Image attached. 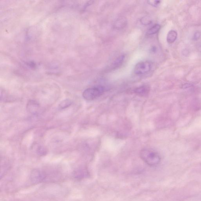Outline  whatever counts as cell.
<instances>
[{"instance_id":"cell-8","label":"cell","mask_w":201,"mask_h":201,"mask_svg":"<svg viewBox=\"0 0 201 201\" xmlns=\"http://www.w3.org/2000/svg\"><path fill=\"white\" fill-rule=\"evenodd\" d=\"M160 28L161 26L160 25L158 24H155L148 31H147V34L148 35H150L156 34V33L159 31L160 30Z\"/></svg>"},{"instance_id":"cell-2","label":"cell","mask_w":201,"mask_h":201,"mask_svg":"<svg viewBox=\"0 0 201 201\" xmlns=\"http://www.w3.org/2000/svg\"><path fill=\"white\" fill-rule=\"evenodd\" d=\"M104 92V88L101 87L89 88L84 92L83 96L86 100H93L101 96Z\"/></svg>"},{"instance_id":"cell-10","label":"cell","mask_w":201,"mask_h":201,"mask_svg":"<svg viewBox=\"0 0 201 201\" xmlns=\"http://www.w3.org/2000/svg\"><path fill=\"white\" fill-rule=\"evenodd\" d=\"M117 22H116V24L115 25L117 27V28H121L123 27H124V26L125 25V20L123 19H120V20L118 21Z\"/></svg>"},{"instance_id":"cell-12","label":"cell","mask_w":201,"mask_h":201,"mask_svg":"<svg viewBox=\"0 0 201 201\" xmlns=\"http://www.w3.org/2000/svg\"><path fill=\"white\" fill-rule=\"evenodd\" d=\"M146 18H144V17L143 18V19H141V23L144 25L149 24L150 23H151V21L149 18H147V17H146Z\"/></svg>"},{"instance_id":"cell-15","label":"cell","mask_w":201,"mask_h":201,"mask_svg":"<svg viewBox=\"0 0 201 201\" xmlns=\"http://www.w3.org/2000/svg\"><path fill=\"white\" fill-rule=\"evenodd\" d=\"M200 50H201V47H200Z\"/></svg>"},{"instance_id":"cell-3","label":"cell","mask_w":201,"mask_h":201,"mask_svg":"<svg viewBox=\"0 0 201 201\" xmlns=\"http://www.w3.org/2000/svg\"><path fill=\"white\" fill-rule=\"evenodd\" d=\"M151 68L152 65L150 62L142 61L136 64L134 72L137 75H142L149 72Z\"/></svg>"},{"instance_id":"cell-4","label":"cell","mask_w":201,"mask_h":201,"mask_svg":"<svg viewBox=\"0 0 201 201\" xmlns=\"http://www.w3.org/2000/svg\"><path fill=\"white\" fill-rule=\"evenodd\" d=\"M150 90L149 87L147 85H144L136 88L134 90V92L139 96L145 97L148 95Z\"/></svg>"},{"instance_id":"cell-9","label":"cell","mask_w":201,"mask_h":201,"mask_svg":"<svg viewBox=\"0 0 201 201\" xmlns=\"http://www.w3.org/2000/svg\"><path fill=\"white\" fill-rule=\"evenodd\" d=\"M72 101L69 99L63 100L59 104V107L61 109H64L69 107L72 105Z\"/></svg>"},{"instance_id":"cell-1","label":"cell","mask_w":201,"mask_h":201,"mask_svg":"<svg viewBox=\"0 0 201 201\" xmlns=\"http://www.w3.org/2000/svg\"><path fill=\"white\" fill-rule=\"evenodd\" d=\"M140 156L141 159L149 166H157L161 162L160 155L152 150L143 149L140 152Z\"/></svg>"},{"instance_id":"cell-6","label":"cell","mask_w":201,"mask_h":201,"mask_svg":"<svg viewBox=\"0 0 201 201\" xmlns=\"http://www.w3.org/2000/svg\"><path fill=\"white\" fill-rule=\"evenodd\" d=\"M178 33L175 30L170 31L167 37V42L169 44H172L175 42L177 39Z\"/></svg>"},{"instance_id":"cell-7","label":"cell","mask_w":201,"mask_h":201,"mask_svg":"<svg viewBox=\"0 0 201 201\" xmlns=\"http://www.w3.org/2000/svg\"><path fill=\"white\" fill-rule=\"evenodd\" d=\"M125 57V55H122L120 56L118 58H117L112 63V69H116L121 66L123 63Z\"/></svg>"},{"instance_id":"cell-14","label":"cell","mask_w":201,"mask_h":201,"mask_svg":"<svg viewBox=\"0 0 201 201\" xmlns=\"http://www.w3.org/2000/svg\"><path fill=\"white\" fill-rule=\"evenodd\" d=\"M193 86V85L190 84H186L182 85V88L184 89H187L192 88Z\"/></svg>"},{"instance_id":"cell-11","label":"cell","mask_w":201,"mask_h":201,"mask_svg":"<svg viewBox=\"0 0 201 201\" xmlns=\"http://www.w3.org/2000/svg\"><path fill=\"white\" fill-rule=\"evenodd\" d=\"M149 4L153 7H156L159 5L160 4V1H147Z\"/></svg>"},{"instance_id":"cell-13","label":"cell","mask_w":201,"mask_h":201,"mask_svg":"<svg viewBox=\"0 0 201 201\" xmlns=\"http://www.w3.org/2000/svg\"><path fill=\"white\" fill-rule=\"evenodd\" d=\"M201 33L200 32H196L194 35L193 39L194 40H197L200 38Z\"/></svg>"},{"instance_id":"cell-5","label":"cell","mask_w":201,"mask_h":201,"mask_svg":"<svg viewBox=\"0 0 201 201\" xmlns=\"http://www.w3.org/2000/svg\"><path fill=\"white\" fill-rule=\"evenodd\" d=\"M44 176L39 171H35L32 172L31 176V179L34 183L39 182L41 181L44 178Z\"/></svg>"}]
</instances>
